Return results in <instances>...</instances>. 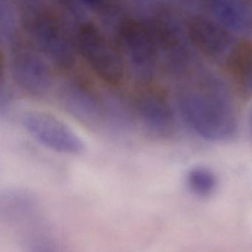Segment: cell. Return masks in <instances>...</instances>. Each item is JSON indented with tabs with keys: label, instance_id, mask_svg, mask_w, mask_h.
Here are the masks:
<instances>
[{
	"label": "cell",
	"instance_id": "6da1fadb",
	"mask_svg": "<svg viewBox=\"0 0 252 252\" xmlns=\"http://www.w3.org/2000/svg\"><path fill=\"white\" fill-rule=\"evenodd\" d=\"M177 104L184 122L201 138L227 141L237 135L238 123L231 95L215 75L201 72L192 85L180 91Z\"/></svg>",
	"mask_w": 252,
	"mask_h": 252
},
{
	"label": "cell",
	"instance_id": "7a4b0ae2",
	"mask_svg": "<svg viewBox=\"0 0 252 252\" xmlns=\"http://www.w3.org/2000/svg\"><path fill=\"white\" fill-rule=\"evenodd\" d=\"M21 18L28 36L38 51L63 69H70L76 62V50L64 21L44 2H24Z\"/></svg>",
	"mask_w": 252,
	"mask_h": 252
},
{
	"label": "cell",
	"instance_id": "3957f363",
	"mask_svg": "<svg viewBox=\"0 0 252 252\" xmlns=\"http://www.w3.org/2000/svg\"><path fill=\"white\" fill-rule=\"evenodd\" d=\"M134 18L127 19L115 39L132 79L140 85H148L156 76L160 52L149 23L144 19Z\"/></svg>",
	"mask_w": 252,
	"mask_h": 252
},
{
	"label": "cell",
	"instance_id": "277c9868",
	"mask_svg": "<svg viewBox=\"0 0 252 252\" xmlns=\"http://www.w3.org/2000/svg\"><path fill=\"white\" fill-rule=\"evenodd\" d=\"M76 39L79 52L98 77L111 85L122 80L125 64L122 53L102 29L86 22L76 32Z\"/></svg>",
	"mask_w": 252,
	"mask_h": 252
},
{
	"label": "cell",
	"instance_id": "5b68a950",
	"mask_svg": "<svg viewBox=\"0 0 252 252\" xmlns=\"http://www.w3.org/2000/svg\"><path fill=\"white\" fill-rule=\"evenodd\" d=\"M21 123L26 132L38 143L57 153L80 155L85 150L82 138L56 116L38 110L25 112Z\"/></svg>",
	"mask_w": 252,
	"mask_h": 252
},
{
	"label": "cell",
	"instance_id": "8992f818",
	"mask_svg": "<svg viewBox=\"0 0 252 252\" xmlns=\"http://www.w3.org/2000/svg\"><path fill=\"white\" fill-rule=\"evenodd\" d=\"M186 34L194 48L220 63H230L240 47L234 34L210 17H191L187 21Z\"/></svg>",
	"mask_w": 252,
	"mask_h": 252
},
{
	"label": "cell",
	"instance_id": "52a82bcc",
	"mask_svg": "<svg viewBox=\"0 0 252 252\" xmlns=\"http://www.w3.org/2000/svg\"><path fill=\"white\" fill-rule=\"evenodd\" d=\"M11 74L19 88L32 96H45L54 85L52 72L43 57L32 48L14 45Z\"/></svg>",
	"mask_w": 252,
	"mask_h": 252
},
{
	"label": "cell",
	"instance_id": "ba28073f",
	"mask_svg": "<svg viewBox=\"0 0 252 252\" xmlns=\"http://www.w3.org/2000/svg\"><path fill=\"white\" fill-rule=\"evenodd\" d=\"M60 100L68 114L90 128L104 122L103 98L86 81L72 77L62 84Z\"/></svg>",
	"mask_w": 252,
	"mask_h": 252
},
{
	"label": "cell",
	"instance_id": "9c48e42d",
	"mask_svg": "<svg viewBox=\"0 0 252 252\" xmlns=\"http://www.w3.org/2000/svg\"><path fill=\"white\" fill-rule=\"evenodd\" d=\"M135 106L137 121L147 135L156 139H165L172 135L175 113L163 94L154 90L145 91Z\"/></svg>",
	"mask_w": 252,
	"mask_h": 252
},
{
	"label": "cell",
	"instance_id": "30bf717a",
	"mask_svg": "<svg viewBox=\"0 0 252 252\" xmlns=\"http://www.w3.org/2000/svg\"><path fill=\"white\" fill-rule=\"evenodd\" d=\"M211 17L233 34L252 33V10L245 2L234 0H212L206 3Z\"/></svg>",
	"mask_w": 252,
	"mask_h": 252
},
{
	"label": "cell",
	"instance_id": "8fae6325",
	"mask_svg": "<svg viewBox=\"0 0 252 252\" xmlns=\"http://www.w3.org/2000/svg\"><path fill=\"white\" fill-rule=\"evenodd\" d=\"M103 98L104 122L115 132L125 133L132 129L136 121L135 104L119 91L105 93Z\"/></svg>",
	"mask_w": 252,
	"mask_h": 252
},
{
	"label": "cell",
	"instance_id": "7c38bea8",
	"mask_svg": "<svg viewBox=\"0 0 252 252\" xmlns=\"http://www.w3.org/2000/svg\"><path fill=\"white\" fill-rule=\"evenodd\" d=\"M91 13L96 16L104 32L108 36L116 38L124 23L129 18L128 11L125 7L116 2L104 1H87Z\"/></svg>",
	"mask_w": 252,
	"mask_h": 252
},
{
	"label": "cell",
	"instance_id": "4fadbf2b",
	"mask_svg": "<svg viewBox=\"0 0 252 252\" xmlns=\"http://www.w3.org/2000/svg\"><path fill=\"white\" fill-rule=\"evenodd\" d=\"M230 64L243 92L252 95V48L239 47Z\"/></svg>",
	"mask_w": 252,
	"mask_h": 252
},
{
	"label": "cell",
	"instance_id": "5bb4252c",
	"mask_svg": "<svg viewBox=\"0 0 252 252\" xmlns=\"http://www.w3.org/2000/svg\"><path fill=\"white\" fill-rule=\"evenodd\" d=\"M16 9L10 1L0 2V37L3 47L16 45L17 20Z\"/></svg>",
	"mask_w": 252,
	"mask_h": 252
},
{
	"label": "cell",
	"instance_id": "9a60e30c",
	"mask_svg": "<svg viewBox=\"0 0 252 252\" xmlns=\"http://www.w3.org/2000/svg\"><path fill=\"white\" fill-rule=\"evenodd\" d=\"M216 183L215 174L204 167L194 168L187 176V184L190 190L200 197H206L213 192Z\"/></svg>",
	"mask_w": 252,
	"mask_h": 252
},
{
	"label": "cell",
	"instance_id": "2e32d148",
	"mask_svg": "<svg viewBox=\"0 0 252 252\" xmlns=\"http://www.w3.org/2000/svg\"><path fill=\"white\" fill-rule=\"evenodd\" d=\"M11 93L7 85H2L1 91V104H0V112L1 115L8 111L11 101Z\"/></svg>",
	"mask_w": 252,
	"mask_h": 252
},
{
	"label": "cell",
	"instance_id": "e0dca14e",
	"mask_svg": "<svg viewBox=\"0 0 252 252\" xmlns=\"http://www.w3.org/2000/svg\"><path fill=\"white\" fill-rule=\"evenodd\" d=\"M249 124H250L251 129L252 131V107L251 109L250 113H249Z\"/></svg>",
	"mask_w": 252,
	"mask_h": 252
},
{
	"label": "cell",
	"instance_id": "ac0fdd59",
	"mask_svg": "<svg viewBox=\"0 0 252 252\" xmlns=\"http://www.w3.org/2000/svg\"><path fill=\"white\" fill-rule=\"evenodd\" d=\"M36 252H53L50 249H39V250L36 251Z\"/></svg>",
	"mask_w": 252,
	"mask_h": 252
}]
</instances>
